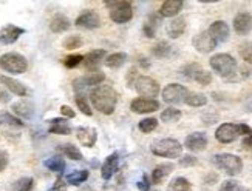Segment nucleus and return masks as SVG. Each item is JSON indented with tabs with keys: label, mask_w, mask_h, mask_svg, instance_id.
<instances>
[{
	"label": "nucleus",
	"mask_w": 252,
	"mask_h": 191,
	"mask_svg": "<svg viewBox=\"0 0 252 191\" xmlns=\"http://www.w3.org/2000/svg\"><path fill=\"white\" fill-rule=\"evenodd\" d=\"M90 100L102 114H112L118 104V93L108 85H97L90 91Z\"/></svg>",
	"instance_id": "nucleus-1"
},
{
	"label": "nucleus",
	"mask_w": 252,
	"mask_h": 191,
	"mask_svg": "<svg viewBox=\"0 0 252 191\" xmlns=\"http://www.w3.org/2000/svg\"><path fill=\"white\" fill-rule=\"evenodd\" d=\"M242 134L252 136V128H249L245 123H223L215 131V137L221 143H231Z\"/></svg>",
	"instance_id": "nucleus-2"
},
{
	"label": "nucleus",
	"mask_w": 252,
	"mask_h": 191,
	"mask_svg": "<svg viewBox=\"0 0 252 191\" xmlns=\"http://www.w3.org/2000/svg\"><path fill=\"white\" fill-rule=\"evenodd\" d=\"M152 153L159 157H167V159H177L183 153V147L178 140L175 139H161L152 145Z\"/></svg>",
	"instance_id": "nucleus-3"
},
{
	"label": "nucleus",
	"mask_w": 252,
	"mask_h": 191,
	"mask_svg": "<svg viewBox=\"0 0 252 191\" xmlns=\"http://www.w3.org/2000/svg\"><path fill=\"white\" fill-rule=\"evenodd\" d=\"M214 164L223 170L226 174L229 176H237L240 171L243 170V162L238 156L235 154H229V153H223V154H217L214 156Z\"/></svg>",
	"instance_id": "nucleus-4"
},
{
	"label": "nucleus",
	"mask_w": 252,
	"mask_h": 191,
	"mask_svg": "<svg viewBox=\"0 0 252 191\" xmlns=\"http://www.w3.org/2000/svg\"><path fill=\"white\" fill-rule=\"evenodd\" d=\"M0 66L11 74H22L28 68V62L19 53H6L0 57Z\"/></svg>",
	"instance_id": "nucleus-5"
},
{
	"label": "nucleus",
	"mask_w": 252,
	"mask_h": 191,
	"mask_svg": "<svg viewBox=\"0 0 252 191\" xmlns=\"http://www.w3.org/2000/svg\"><path fill=\"white\" fill-rule=\"evenodd\" d=\"M211 66H212V70L217 71L221 77L229 79L235 74L237 62L232 55H229V54H215L214 57H211Z\"/></svg>",
	"instance_id": "nucleus-6"
},
{
	"label": "nucleus",
	"mask_w": 252,
	"mask_h": 191,
	"mask_svg": "<svg viewBox=\"0 0 252 191\" xmlns=\"http://www.w3.org/2000/svg\"><path fill=\"white\" fill-rule=\"evenodd\" d=\"M107 6H110V19L116 24H126L131 17H133V9H131L130 2H105Z\"/></svg>",
	"instance_id": "nucleus-7"
},
{
	"label": "nucleus",
	"mask_w": 252,
	"mask_h": 191,
	"mask_svg": "<svg viewBox=\"0 0 252 191\" xmlns=\"http://www.w3.org/2000/svg\"><path fill=\"white\" fill-rule=\"evenodd\" d=\"M135 89L139 96H142L144 99H152L157 97L159 93V85L157 81H153L152 77L147 76H139L135 81Z\"/></svg>",
	"instance_id": "nucleus-8"
},
{
	"label": "nucleus",
	"mask_w": 252,
	"mask_h": 191,
	"mask_svg": "<svg viewBox=\"0 0 252 191\" xmlns=\"http://www.w3.org/2000/svg\"><path fill=\"white\" fill-rule=\"evenodd\" d=\"M189 91L180 83H170L162 89V100L166 104H181L188 97Z\"/></svg>",
	"instance_id": "nucleus-9"
},
{
	"label": "nucleus",
	"mask_w": 252,
	"mask_h": 191,
	"mask_svg": "<svg viewBox=\"0 0 252 191\" xmlns=\"http://www.w3.org/2000/svg\"><path fill=\"white\" fill-rule=\"evenodd\" d=\"M183 71H184L183 74L186 77L190 79V81L198 82L200 85H209L212 82V74L201 70V66L198 63H190V65L186 66Z\"/></svg>",
	"instance_id": "nucleus-10"
},
{
	"label": "nucleus",
	"mask_w": 252,
	"mask_h": 191,
	"mask_svg": "<svg viewBox=\"0 0 252 191\" xmlns=\"http://www.w3.org/2000/svg\"><path fill=\"white\" fill-rule=\"evenodd\" d=\"M131 111L136 114H147V113H153L159 108L158 100L155 99H144V97H138L135 99L130 105Z\"/></svg>",
	"instance_id": "nucleus-11"
},
{
	"label": "nucleus",
	"mask_w": 252,
	"mask_h": 191,
	"mask_svg": "<svg viewBox=\"0 0 252 191\" xmlns=\"http://www.w3.org/2000/svg\"><path fill=\"white\" fill-rule=\"evenodd\" d=\"M217 42L214 40V37L209 34L207 31L201 32V34H198L195 39H193V47L195 50L198 51V53H203V54H207V53H211L217 48Z\"/></svg>",
	"instance_id": "nucleus-12"
},
{
	"label": "nucleus",
	"mask_w": 252,
	"mask_h": 191,
	"mask_svg": "<svg viewBox=\"0 0 252 191\" xmlns=\"http://www.w3.org/2000/svg\"><path fill=\"white\" fill-rule=\"evenodd\" d=\"M76 27L79 28H85V29H94L101 27V19L94 11L87 9L84 13L76 19Z\"/></svg>",
	"instance_id": "nucleus-13"
},
{
	"label": "nucleus",
	"mask_w": 252,
	"mask_h": 191,
	"mask_svg": "<svg viewBox=\"0 0 252 191\" xmlns=\"http://www.w3.org/2000/svg\"><path fill=\"white\" fill-rule=\"evenodd\" d=\"M186 148L193 153H200L207 147V137L204 133H192L186 137Z\"/></svg>",
	"instance_id": "nucleus-14"
},
{
	"label": "nucleus",
	"mask_w": 252,
	"mask_h": 191,
	"mask_svg": "<svg viewBox=\"0 0 252 191\" xmlns=\"http://www.w3.org/2000/svg\"><path fill=\"white\" fill-rule=\"evenodd\" d=\"M207 32H209V34L214 37V40L217 43H221V42H226L227 37H229V27H227L226 22L217 20V22H214V24L209 27Z\"/></svg>",
	"instance_id": "nucleus-15"
},
{
	"label": "nucleus",
	"mask_w": 252,
	"mask_h": 191,
	"mask_svg": "<svg viewBox=\"0 0 252 191\" xmlns=\"http://www.w3.org/2000/svg\"><path fill=\"white\" fill-rule=\"evenodd\" d=\"M24 29L19 28V27H14V25H6L3 28H0V43L3 45H11L14 43L20 34H24Z\"/></svg>",
	"instance_id": "nucleus-16"
},
{
	"label": "nucleus",
	"mask_w": 252,
	"mask_h": 191,
	"mask_svg": "<svg viewBox=\"0 0 252 191\" xmlns=\"http://www.w3.org/2000/svg\"><path fill=\"white\" fill-rule=\"evenodd\" d=\"M234 29L238 34H248L252 29V16L248 13H240L234 19Z\"/></svg>",
	"instance_id": "nucleus-17"
},
{
	"label": "nucleus",
	"mask_w": 252,
	"mask_h": 191,
	"mask_svg": "<svg viewBox=\"0 0 252 191\" xmlns=\"http://www.w3.org/2000/svg\"><path fill=\"white\" fill-rule=\"evenodd\" d=\"M76 137L78 140L84 145V147H93L96 143V139H97V134H96V130L94 128H89V127H84V128H78L76 131Z\"/></svg>",
	"instance_id": "nucleus-18"
},
{
	"label": "nucleus",
	"mask_w": 252,
	"mask_h": 191,
	"mask_svg": "<svg viewBox=\"0 0 252 191\" xmlns=\"http://www.w3.org/2000/svg\"><path fill=\"white\" fill-rule=\"evenodd\" d=\"M0 83H3L11 93H14L16 96H20V97H24L28 94V89L22 85L20 82L14 81L13 77H8V76H0Z\"/></svg>",
	"instance_id": "nucleus-19"
},
{
	"label": "nucleus",
	"mask_w": 252,
	"mask_h": 191,
	"mask_svg": "<svg viewBox=\"0 0 252 191\" xmlns=\"http://www.w3.org/2000/svg\"><path fill=\"white\" fill-rule=\"evenodd\" d=\"M105 51L104 50H94V51H90V53H87L84 55V59H82V63L85 68H89V70H94L97 65H99V62L105 57Z\"/></svg>",
	"instance_id": "nucleus-20"
},
{
	"label": "nucleus",
	"mask_w": 252,
	"mask_h": 191,
	"mask_svg": "<svg viewBox=\"0 0 252 191\" xmlns=\"http://www.w3.org/2000/svg\"><path fill=\"white\" fill-rule=\"evenodd\" d=\"M183 8V2L181 0H166L161 8H159V14L162 17H175Z\"/></svg>",
	"instance_id": "nucleus-21"
},
{
	"label": "nucleus",
	"mask_w": 252,
	"mask_h": 191,
	"mask_svg": "<svg viewBox=\"0 0 252 191\" xmlns=\"http://www.w3.org/2000/svg\"><path fill=\"white\" fill-rule=\"evenodd\" d=\"M118 164H119V156H118V153L110 154L105 159V162H104V165L101 168L102 177L105 179V181H108V179H110L115 174V171L118 170Z\"/></svg>",
	"instance_id": "nucleus-22"
},
{
	"label": "nucleus",
	"mask_w": 252,
	"mask_h": 191,
	"mask_svg": "<svg viewBox=\"0 0 252 191\" xmlns=\"http://www.w3.org/2000/svg\"><path fill=\"white\" fill-rule=\"evenodd\" d=\"M173 171V164H161L157 165L152 171V182L153 184H161L170 173Z\"/></svg>",
	"instance_id": "nucleus-23"
},
{
	"label": "nucleus",
	"mask_w": 252,
	"mask_h": 191,
	"mask_svg": "<svg viewBox=\"0 0 252 191\" xmlns=\"http://www.w3.org/2000/svg\"><path fill=\"white\" fill-rule=\"evenodd\" d=\"M184 31H186V19H183V17L173 19L167 27V34L172 39H178Z\"/></svg>",
	"instance_id": "nucleus-24"
},
{
	"label": "nucleus",
	"mask_w": 252,
	"mask_h": 191,
	"mask_svg": "<svg viewBox=\"0 0 252 191\" xmlns=\"http://www.w3.org/2000/svg\"><path fill=\"white\" fill-rule=\"evenodd\" d=\"M50 133L53 134H62V136H67L71 131V127L68 125V122L65 119H53L50 120Z\"/></svg>",
	"instance_id": "nucleus-25"
},
{
	"label": "nucleus",
	"mask_w": 252,
	"mask_h": 191,
	"mask_svg": "<svg viewBox=\"0 0 252 191\" xmlns=\"http://www.w3.org/2000/svg\"><path fill=\"white\" fill-rule=\"evenodd\" d=\"M50 28H51L53 32H63V31H67L70 28V20L65 16H62V14H58L51 20Z\"/></svg>",
	"instance_id": "nucleus-26"
},
{
	"label": "nucleus",
	"mask_w": 252,
	"mask_h": 191,
	"mask_svg": "<svg viewBox=\"0 0 252 191\" xmlns=\"http://www.w3.org/2000/svg\"><path fill=\"white\" fill-rule=\"evenodd\" d=\"M127 60V54L126 53H113L110 55H107L105 65L108 68H121Z\"/></svg>",
	"instance_id": "nucleus-27"
},
{
	"label": "nucleus",
	"mask_w": 252,
	"mask_h": 191,
	"mask_svg": "<svg viewBox=\"0 0 252 191\" xmlns=\"http://www.w3.org/2000/svg\"><path fill=\"white\" fill-rule=\"evenodd\" d=\"M105 81V74L101 71H92L87 74L84 79H81V82L84 83V86H94V85H99Z\"/></svg>",
	"instance_id": "nucleus-28"
},
{
	"label": "nucleus",
	"mask_w": 252,
	"mask_h": 191,
	"mask_svg": "<svg viewBox=\"0 0 252 191\" xmlns=\"http://www.w3.org/2000/svg\"><path fill=\"white\" fill-rule=\"evenodd\" d=\"M190 190L192 185L186 177H175L167 188V191H190Z\"/></svg>",
	"instance_id": "nucleus-29"
},
{
	"label": "nucleus",
	"mask_w": 252,
	"mask_h": 191,
	"mask_svg": "<svg viewBox=\"0 0 252 191\" xmlns=\"http://www.w3.org/2000/svg\"><path fill=\"white\" fill-rule=\"evenodd\" d=\"M184 102L189 107H204L207 104V97L201 93H189Z\"/></svg>",
	"instance_id": "nucleus-30"
},
{
	"label": "nucleus",
	"mask_w": 252,
	"mask_h": 191,
	"mask_svg": "<svg viewBox=\"0 0 252 191\" xmlns=\"http://www.w3.org/2000/svg\"><path fill=\"white\" fill-rule=\"evenodd\" d=\"M45 166L48 170L58 173V174H62L63 170H65V161L61 159V157H51V159H47L45 161Z\"/></svg>",
	"instance_id": "nucleus-31"
},
{
	"label": "nucleus",
	"mask_w": 252,
	"mask_h": 191,
	"mask_svg": "<svg viewBox=\"0 0 252 191\" xmlns=\"http://www.w3.org/2000/svg\"><path fill=\"white\" fill-rule=\"evenodd\" d=\"M89 179V171L85 170H78V171H73L71 174L67 176V182L70 185H81L82 182H85Z\"/></svg>",
	"instance_id": "nucleus-32"
},
{
	"label": "nucleus",
	"mask_w": 252,
	"mask_h": 191,
	"mask_svg": "<svg viewBox=\"0 0 252 191\" xmlns=\"http://www.w3.org/2000/svg\"><path fill=\"white\" fill-rule=\"evenodd\" d=\"M13 111L16 114H19V116H22V117H31L32 116V107H31V104H28V102H17V104H14L13 105Z\"/></svg>",
	"instance_id": "nucleus-33"
},
{
	"label": "nucleus",
	"mask_w": 252,
	"mask_h": 191,
	"mask_svg": "<svg viewBox=\"0 0 252 191\" xmlns=\"http://www.w3.org/2000/svg\"><path fill=\"white\" fill-rule=\"evenodd\" d=\"M152 53L157 55V57H169L172 53V47L167 42H158L155 47H153Z\"/></svg>",
	"instance_id": "nucleus-34"
},
{
	"label": "nucleus",
	"mask_w": 252,
	"mask_h": 191,
	"mask_svg": "<svg viewBox=\"0 0 252 191\" xmlns=\"http://www.w3.org/2000/svg\"><path fill=\"white\" fill-rule=\"evenodd\" d=\"M62 153L67 156V157H70L71 161H82V154H81V151L78 150V147H74V145H71V143H67V145H62Z\"/></svg>",
	"instance_id": "nucleus-35"
},
{
	"label": "nucleus",
	"mask_w": 252,
	"mask_h": 191,
	"mask_svg": "<svg viewBox=\"0 0 252 191\" xmlns=\"http://www.w3.org/2000/svg\"><path fill=\"white\" fill-rule=\"evenodd\" d=\"M180 117H181V111L177 109V108H167V109H164L161 113V120L167 122V123L177 122V120H180Z\"/></svg>",
	"instance_id": "nucleus-36"
},
{
	"label": "nucleus",
	"mask_w": 252,
	"mask_h": 191,
	"mask_svg": "<svg viewBox=\"0 0 252 191\" xmlns=\"http://www.w3.org/2000/svg\"><path fill=\"white\" fill-rule=\"evenodd\" d=\"M32 185H34L32 177H22L13 185V191H31Z\"/></svg>",
	"instance_id": "nucleus-37"
},
{
	"label": "nucleus",
	"mask_w": 252,
	"mask_h": 191,
	"mask_svg": "<svg viewBox=\"0 0 252 191\" xmlns=\"http://www.w3.org/2000/svg\"><path fill=\"white\" fill-rule=\"evenodd\" d=\"M157 28H158V19H157L155 16H152V17L149 19L147 24H144V27H142V31H144V34H146L149 39H152V37H155V31H157Z\"/></svg>",
	"instance_id": "nucleus-38"
},
{
	"label": "nucleus",
	"mask_w": 252,
	"mask_h": 191,
	"mask_svg": "<svg viewBox=\"0 0 252 191\" xmlns=\"http://www.w3.org/2000/svg\"><path fill=\"white\" fill-rule=\"evenodd\" d=\"M139 130L142 133H152L153 130H155L158 127V120L157 119H153V117H149V119H144V120H141L139 122Z\"/></svg>",
	"instance_id": "nucleus-39"
},
{
	"label": "nucleus",
	"mask_w": 252,
	"mask_h": 191,
	"mask_svg": "<svg viewBox=\"0 0 252 191\" xmlns=\"http://www.w3.org/2000/svg\"><path fill=\"white\" fill-rule=\"evenodd\" d=\"M76 105H78V108L82 111V113H84L85 116H92V114H93V111H92L89 102H87V99H85L82 94H78V96H76Z\"/></svg>",
	"instance_id": "nucleus-40"
},
{
	"label": "nucleus",
	"mask_w": 252,
	"mask_h": 191,
	"mask_svg": "<svg viewBox=\"0 0 252 191\" xmlns=\"http://www.w3.org/2000/svg\"><path fill=\"white\" fill-rule=\"evenodd\" d=\"M81 45H82V39L79 36H70L63 42V47L67 50H76V48H79Z\"/></svg>",
	"instance_id": "nucleus-41"
},
{
	"label": "nucleus",
	"mask_w": 252,
	"mask_h": 191,
	"mask_svg": "<svg viewBox=\"0 0 252 191\" xmlns=\"http://www.w3.org/2000/svg\"><path fill=\"white\" fill-rule=\"evenodd\" d=\"M245 188L237 181H224L220 187V191H243Z\"/></svg>",
	"instance_id": "nucleus-42"
},
{
	"label": "nucleus",
	"mask_w": 252,
	"mask_h": 191,
	"mask_svg": "<svg viewBox=\"0 0 252 191\" xmlns=\"http://www.w3.org/2000/svg\"><path fill=\"white\" fill-rule=\"evenodd\" d=\"M82 59H84L82 55L73 54V55H68V57H65L63 63H65V66H68V68H76V66L82 63Z\"/></svg>",
	"instance_id": "nucleus-43"
},
{
	"label": "nucleus",
	"mask_w": 252,
	"mask_h": 191,
	"mask_svg": "<svg viewBox=\"0 0 252 191\" xmlns=\"http://www.w3.org/2000/svg\"><path fill=\"white\" fill-rule=\"evenodd\" d=\"M0 119H2L5 123H8V125H13V127H24V122H22L20 119L11 116L8 113H3L2 116H0Z\"/></svg>",
	"instance_id": "nucleus-44"
},
{
	"label": "nucleus",
	"mask_w": 252,
	"mask_h": 191,
	"mask_svg": "<svg viewBox=\"0 0 252 191\" xmlns=\"http://www.w3.org/2000/svg\"><path fill=\"white\" fill-rule=\"evenodd\" d=\"M240 54H242L243 60L252 65V45L251 43H245L243 47L240 48Z\"/></svg>",
	"instance_id": "nucleus-45"
},
{
	"label": "nucleus",
	"mask_w": 252,
	"mask_h": 191,
	"mask_svg": "<svg viewBox=\"0 0 252 191\" xmlns=\"http://www.w3.org/2000/svg\"><path fill=\"white\" fill-rule=\"evenodd\" d=\"M138 188L141 190V191H149L150 190V184H149V177L144 174L141 177V181L138 182Z\"/></svg>",
	"instance_id": "nucleus-46"
},
{
	"label": "nucleus",
	"mask_w": 252,
	"mask_h": 191,
	"mask_svg": "<svg viewBox=\"0 0 252 191\" xmlns=\"http://www.w3.org/2000/svg\"><path fill=\"white\" fill-rule=\"evenodd\" d=\"M180 165L181 166H190V165H196V159L193 156H186L180 161Z\"/></svg>",
	"instance_id": "nucleus-47"
},
{
	"label": "nucleus",
	"mask_w": 252,
	"mask_h": 191,
	"mask_svg": "<svg viewBox=\"0 0 252 191\" xmlns=\"http://www.w3.org/2000/svg\"><path fill=\"white\" fill-rule=\"evenodd\" d=\"M8 165V154L0 150V171H3Z\"/></svg>",
	"instance_id": "nucleus-48"
},
{
	"label": "nucleus",
	"mask_w": 252,
	"mask_h": 191,
	"mask_svg": "<svg viewBox=\"0 0 252 191\" xmlns=\"http://www.w3.org/2000/svg\"><path fill=\"white\" fill-rule=\"evenodd\" d=\"M61 113H62L65 117H74V116H76L74 111H73L70 107H67V105H62V107H61Z\"/></svg>",
	"instance_id": "nucleus-49"
},
{
	"label": "nucleus",
	"mask_w": 252,
	"mask_h": 191,
	"mask_svg": "<svg viewBox=\"0 0 252 191\" xmlns=\"http://www.w3.org/2000/svg\"><path fill=\"white\" fill-rule=\"evenodd\" d=\"M65 190V184H62V179H59V181L54 184V188L51 191H63Z\"/></svg>",
	"instance_id": "nucleus-50"
},
{
	"label": "nucleus",
	"mask_w": 252,
	"mask_h": 191,
	"mask_svg": "<svg viewBox=\"0 0 252 191\" xmlns=\"http://www.w3.org/2000/svg\"><path fill=\"white\" fill-rule=\"evenodd\" d=\"M243 147L248 150H252V136H248L243 139Z\"/></svg>",
	"instance_id": "nucleus-51"
},
{
	"label": "nucleus",
	"mask_w": 252,
	"mask_h": 191,
	"mask_svg": "<svg viewBox=\"0 0 252 191\" xmlns=\"http://www.w3.org/2000/svg\"><path fill=\"white\" fill-rule=\"evenodd\" d=\"M8 96L5 94V93H0V100H2V102H8Z\"/></svg>",
	"instance_id": "nucleus-52"
},
{
	"label": "nucleus",
	"mask_w": 252,
	"mask_h": 191,
	"mask_svg": "<svg viewBox=\"0 0 252 191\" xmlns=\"http://www.w3.org/2000/svg\"><path fill=\"white\" fill-rule=\"evenodd\" d=\"M243 191H249V190H246V188H245V190H243Z\"/></svg>",
	"instance_id": "nucleus-53"
}]
</instances>
